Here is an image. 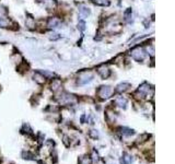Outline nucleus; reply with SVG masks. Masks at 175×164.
<instances>
[{
  "mask_svg": "<svg viewBox=\"0 0 175 164\" xmlns=\"http://www.w3.org/2000/svg\"><path fill=\"white\" fill-rule=\"evenodd\" d=\"M80 14L83 15V16H88L90 14V9L86 7H82L80 9Z\"/></svg>",
  "mask_w": 175,
  "mask_h": 164,
  "instance_id": "f8f14e48",
  "label": "nucleus"
},
{
  "mask_svg": "<svg viewBox=\"0 0 175 164\" xmlns=\"http://www.w3.org/2000/svg\"><path fill=\"white\" fill-rule=\"evenodd\" d=\"M95 4H97V6H103V7H107V6H109V0H95Z\"/></svg>",
  "mask_w": 175,
  "mask_h": 164,
  "instance_id": "9b49d317",
  "label": "nucleus"
},
{
  "mask_svg": "<svg viewBox=\"0 0 175 164\" xmlns=\"http://www.w3.org/2000/svg\"><path fill=\"white\" fill-rule=\"evenodd\" d=\"M25 23H26V25L29 27H33V26H34V20L32 19V18H29Z\"/></svg>",
  "mask_w": 175,
  "mask_h": 164,
  "instance_id": "ddd939ff",
  "label": "nucleus"
},
{
  "mask_svg": "<svg viewBox=\"0 0 175 164\" xmlns=\"http://www.w3.org/2000/svg\"><path fill=\"white\" fill-rule=\"evenodd\" d=\"M59 23H60L59 19H57V18H51V19L48 20V22H47V25L49 27H57L59 25Z\"/></svg>",
  "mask_w": 175,
  "mask_h": 164,
  "instance_id": "6e6552de",
  "label": "nucleus"
},
{
  "mask_svg": "<svg viewBox=\"0 0 175 164\" xmlns=\"http://www.w3.org/2000/svg\"><path fill=\"white\" fill-rule=\"evenodd\" d=\"M93 79V74L91 72H81L79 74V78H78V84H86L91 82Z\"/></svg>",
  "mask_w": 175,
  "mask_h": 164,
  "instance_id": "f257e3e1",
  "label": "nucleus"
},
{
  "mask_svg": "<svg viewBox=\"0 0 175 164\" xmlns=\"http://www.w3.org/2000/svg\"><path fill=\"white\" fill-rule=\"evenodd\" d=\"M33 78H34V80L36 81L39 84H43L44 82L46 81V77L44 76L41 71H39V72H35L34 76H33Z\"/></svg>",
  "mask_w": 175,
  "mask_h": 164,
  "instance_id": "39448f33",
  "label": "nucleus"
},
{
  "mask_svg": "<svg viewBox=\"0 0 175 164\" xmlns=\"http://www.w3.org/2000/svg\"><path fill=\"white\" fill-rule=\"evenodd\" d=\"M60 87H61V81L59 80V79H55V80H53V82H51V89L53 90V91L56 92Z\"/></svg>",
  "mask_w": 175,
  "mask_h": 164,
  "instance_id": "0eeeda50",
  "label": "nucleus"
},
{
  "mask_svg": "<svg viewBox=\"0 0 175 164\" xmlns=\"http://www.w3.org/2000/svg\"><path fill=\"white\" fill-rule=\"evenodd\" d=\"M129 88H130V84H129V83H121V84H118V85H117L116 92H118V93H121V92L127 91Z\"/></svg>",
  "mask_w": 175,
  "mask_h": 164,
  "instance_id": "423d86ee",
  "label": "nucleus"
},
{
  "mask_svg": "<svg viewBox=\"0 0 175 164\" xmlns=\"http://www.w3.org/2000/svg\"><path fill=\"white\" fill-rule=\"evenodd\" d=\"M6 13H7V9L4 7H2V6H0V16H2Z\"/></svg>",
  "mask_w": 175,
  "mask_h": 164,
  "instance_id": "dca6fc26",
  "label": "nucleus"
},
{
  "mask_svg": "<svg viewBox=\"0 0 175 164\" xmlns=\"http://www.w3.org/2000/svg\"><path fill=\"white\" fill-rule=\"evenodd\" d=\"M79 164H92V160H91V158L89 155H84V157H82L80 159Z\"/></svg>",
  "mask_w": 175,
  "mask_h": 164,
  "instance_id": "9d476101",
  "label": "nucleus"
},
{
  "mask_svg": "<svg viewBox=\"0 0 175 164\" xmlns=\"http://www.w3.org/2000/svg\"><path fill=\"white\" fill-rule=\"evenodd\" d=\"M7 25H8V21L2 19V18H0V27H6Z\"/></svg>",
  "mask_w": 175,
  "mask_h": 164,
  "instance_id": "4468645a",
  "label": "nucleus"
},
{
  "mask_svg": "<svg viewBox=\"0 0 175 164\" xmlns=\"http://www.w3.org/2000/svg\"><path fill=\"white\" fill-rule=\"evenodd\" d=\"M64 143H65V145H67V147H69V143H68V137H65L64 138Z\"/></svg>",
  "mask_w": 175,
  "mask_h": 164,
  "instance_id": "f3484780",
  "label": "nucleus"
},
{
  "mask_svg": "<svg viewBox=\"0 0 175 164\" xmlns=\"http://www.w3.org/2000/svg\"><path fill=\"white\" fill-rule=\"evenodd\" d=\"M116 105H118L119 107H123V108H126V105H127V100L125 97H117L116 101H115Z\"/></svg>",
  "mask_w": 175,
  "mask_h": 164,
  "instance_id": "1a4fd4ad",
  "label": "nucleus"
},
{
  "mask_svg": "<svg viewBox=\"0 0 175 164\" xmlns=\"http://www.w3.org/2000/svg\"><path fill=\"white\" fill-rule=\"evenodd\" d=\"M131 56L132 58L137 61H141L144 58V52L141 47H136L135 49L131 50Z\"/></svg>",
  "mask_w": 175,
  "mask_h": 164,
  "instance_id": "7ed1b4c3",
  "label": "nucleus"
},
{
  "mask_svg": "<svg viewBox=\"0 0 175 164\" xmlns=\"http://www.w3.org/2000/svg\"><path fill=\"white\" fill-rule=\"evenodd\" d=\"M78 27L81 31L86 30V23H84V21H80V22H79V24H78Z\"/></svg>",
  "mask_w": 175,
  "mask_h": 164,
  "instance_id": "2eb2a0df",
  "label": "nucleus"
},
{
  "mask_svg": "<svg viewBox=\"0 0 175 164\" xmlns=\"http://www.w3.org/2000/svg\"><path fill=\"white\" fill-rule=\"evenodd\" d=\"M97 94L101 99H109L111 94H112V89L109 85H103V87H100L99 91H97Z\"/></svg>",
  "mask_w": 175,
  "mask_h": 164,
  "instance_id": "f03ea898",
  "label": "nucleus"
},
{
  "mask_svg": "<svg viewBox=\"0 0 175 164\" xmlns=\"http://www.w3.org/2000/svg\"><path fill=\"white\" fill-rule=\"evenodd\" d=\"M97 73H99L103 79H107V78L111 76V70H109L107 67L102 66V67H100V68L97 69Z\"/></svg>",
  "mask_w": 175,
  "mask_h": 164,
  "instance_id": "20e7f679",
  "label": "nucleus"
}]
</instances>
